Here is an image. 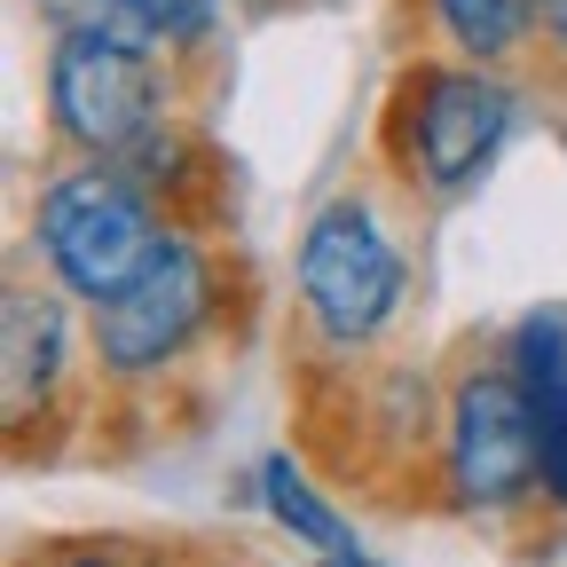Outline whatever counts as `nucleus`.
Listing matches in <instances>:
<instances>
[{"mask_svg": "<svg viewBox=\"0 0 567 567\" xmlns=\"http://www.w3.org/2000/svg\"><path fill=\"white\" fill-rule=\"evenodd\" d=\"M32 237H40V252H48V268L71 300L111 308L166 252L174 229L158 221L151 189L126 166H63L32 205Z\"/></svg>", "mask_w": 567, "mask_h": 567, "instance_id": "nucleus-1", "label": "nucleus"}, {"mask_svg": "<svg viewBox=\"0 0 567 567\" xmlns=\"http://www.w3.org/2000/svg\"><path fill=\"white\" fill-rule=\"evenodd\" d=\"M520 95L481 63H410L386 103V151L410 189L457 197L488 174L496 142L513 134Z\"/></svg>", "mask_w": 567, "mask_h": 567, "instance_id": "nucleus-2", "label": "nucleus"}, {"mask_svg": "<svg viewBox=\"0 0 567 567\" xmlns=\"http://www.w3.org/2000/svg\"><path fill=\"white\" fill-rule=\"evenodd\" d=\"M166 118V80L151 48L126 40H55L48 48V126L87 166H126Z\"/></svg>", "mask_w": 567, "mask_h": 567, "instance_id": "nucleus-3", "label": "nucleus"}, {"mask_svg": "<svg viewBox=\"0 0 567 567\" xmlns=\"http://www.w3.org/2000/svg\"><path fill=\"white\" fill-rule=\"evenodd\" d=\"M402 245L386 237V221L363 205V197H331L308 237H300V300L316 316V331L331 347H363L394 323L402 308Z\"/></svg>", "mask_w": 567, "mask_h": 567, "instance_id": "nucleus-4", "label": "nucleus"}, {"mask_svg": "<svg viewBox=\"0 0 567 567\" xmlns=\"http://www.w3.org/2000/svg\"><path fill=\"white\" fill-rule=\"evenodd\" d=\"M450 481L481 513H505L528 488H544L536 402L513 363H481L450 386Z\"/></svg>", "mask_w": 567, "mask_h": 567, "instance_id": "nucleus-5", "label": "nucleus"}, {"mask_svg": "<svg viewBox=\"0 0 567 567\" xmlns=\"http://www.w3.org/2000/svg\"><path fill=\"white\" fill-rule=\"evenodd\" d=\"M213 316V260L197 237H166V252L134 276V292L95 308V363L111 379H151L205 331Z\"/></svg>", "mask_w": 567, "mask_h": 567, "instance_id": "nucleus-6", "label": "nucleus"}, {"mask_svg": "<svg viewBox=\"0 0 567 567\" xmlns=\"http://www.w3.org/2000/svg\"><path fill=\"white\" fill-rule=\"evenodd\" d=\"M513 371L536 402V442H544V488L567 505V308H544L513 331Z\"/></svg>", "mask_w": 567, "mask_h": 567, "instance_id": "nucleus-7", "label": "nucleus"}, {"mask_svg": "<svg viewBox=\"0 0 567 567\" xmlns=\"http://www.w3.org/2000/svg\"><path fill=\"white\" fill-rule=\"evenodd\" d=\"M71 354V316L55 292H32V284H9V417H24L32 402L55 394Z\"/></svg>", "mask_w": 567, "mask_h": 567, "instance_id": "nucleus-8", "label": "nucleus"}, {"mask_svg": "<svg viewBox=\"0 0 567 567\" xmlns=\"http://www.w3.org/2000/svg\"><path fill=\"white\" fill-rule=\"evenodd\" d=\"M442 24V40L481 63V71H505L513 55H528L544 40V17H536V0H425Z\"/></svg>", "mask_w": 567, "mask_h": 567, "instance_id": "nucleus-9", "label": "nucleus"}, {"mask_svg": "<svg viewBox=\"0 0 567 567\" xmlns=\"http://www.w3.org/2000/svg\"><path fill=\"white\" fill-rule=\"evenodd\" d=\"M260 496H268V513H276L284 528H292L308 551H323V559H347V551H354L347 520H339V513L323 505V496L292 473V457H268V465H260Z\"/></svg>", "mask_w": 567, "mask_h": 567, "instance_id": "nucleus-10", "label": "nucleus"}, {"mask_svg": "<svg viewBox=\"0 0 567 567\" xmlns=\"http://www.w3.org/2000/svg\"><path fill=\"white\" fill-rule=\"evenodd\" d=\"M40 17L55 40H126V48H158L151 32L134 24L126 0H40Z\"/></svg>", "mask_w": 567, "mask_h": 567, "instance_id": "nucleus-11", "label": "nucleus"}, {"mask_svg": "<svg viewBox=\"0 0 567 567\" xmlns=\"http://www.w3.org/2000/svg\"><path fill=\"white\" fill-rule=\"evenodd\" d=\"M126 9H134L142 32L166 40V48H205L213 24H221V0H126Z\"/></svg>", "mask_w": 567, "mask_h": 567, "instance_id": "nucleus-12", "label": "nucleus"}, {"mask_svg": "<svg viewBox=\"0 0 567 567\" xmlns=\"http://www.w3.org/2000/svg\"><path fill=\"white\" fill-rule=\"evenodd\" d=\"M536 17H544V48L567 63V0H536Z\"/></svg>", "mask_w": 567, "mask_h": 567, "instance_id": "nucleus-13", "label": "nucleus"}, {"mask_svg": "<svg viewBox=\"0 0 567 567\" xmlns=\"http://www.w3.org/2000/svg\"><path fill=\"white\" fill-rule=\"evenodd\" d=\"M71 567H126V559H111V551H80Z\"/></svg>", "mask_w": 567, "mask_h": 567, "instance_id": "nucleus-14", "label": "nucleus"}, {"mask_svg": "<svg viewBox=\"0 0 567 567\" xmlns=\"http://www.w3.org/2000/svg\"><path fill=\"white\" fill-rule=\"evenodd\" d=\"M323 567H379V559H363V551H347V559H323Z\"/></svg>", "mask_w": 567, "mask_h": 567, "instance_id": "nucleus-15", "label": "nucleus"}]
</instances>
